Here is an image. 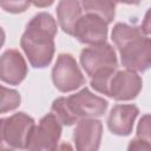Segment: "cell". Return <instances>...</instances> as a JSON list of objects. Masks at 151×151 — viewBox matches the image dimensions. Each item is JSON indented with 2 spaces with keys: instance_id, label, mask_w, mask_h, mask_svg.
Returning <instances> with one entry per match:
<instances>
[{
  "instance_id": "8992f818",
  "label": "cell",
  "mask_w": 151,
  "mask_h": 151,
  "mask_svg": "<svg viewBox=\"0 0 151 151\" xmlns=\"http://www.w3.org/2000/svg\"><path fill=\"white\" fill-rule=\"evenodd\" d=\"M119 52L122 64L127 70L144 72L151 65V46L147 35L131 40L124 45Z\"/></svg>"
},
{
  "instance_id": "d6986e66",
  "label": "cell",
  "mask_w": 151,
  "mask_h": 151,
  "mask_svg": "<svg viewBox=\"0 0 151 151\" xmlns=\"http://www.w3.org/2000/svg\"><path fill=\"white\" fill-rule=\"evenodd\" d=\"M54 0H29V2L32 5H34L35 7H39V8H44V7H48L53 4Z\"/></svg>"
},
{
  "instance_id": "2e32d148",
  "label": "cell",
  "mask_w": 151,
  "mask_h": 151,
  "mask_svg": "<svg viewBox=\"0 0 151 151\" xmlns=\"http://www.w3.org/2000/svg\"><path fill=\"white\" fill-rule=\"evenodd\" d=\"M130 150H149L150 149V116L145 114L138 125L137 138L129 145Z\"/></svg>"
},
{
  "instance_id": "ac0fdd59",
  "label": "cell",
  "mask_w": 151,
  "mask_h": 151,
  "mask_svg": "<svg viewBox=\"0 0 151 151\" xmlns=\"http://www.w3.org/2000/svg\"><path fill=\"white\" fill-rule=\"evenodd\" d=\"M29 0H0V7L8 13H22L29 6Z\"/></svg>"
},
{
  "instance_id": "6da1fadb",
  "label": "cell",
  "mask_w": 151,
  "mask_h": 151,
  "mask_svg": "<svg viewBox=\"0 0 151 151\" xmlns=\"http://www.w3.org/2000/svg\"><path fill=\"white\" fill-rule=\"evenodd\" d=\"M55 34L57 22L46 12L38 13L27 24L20 45L33 67L44 68L50 65L54 53Z\"/></svg>"
},
{
  "instance_id": "5bb4252c",
  "label": "cell",
  "mask_w": 151,
  "mask_h": 151,
  "mask_svg": "<svg viewBox=\"0 0 151 151\" xmlns=\"http://www.w3.org/2000/svg\"><path fill=\"white\" fill-rule=\"evenodd\" d=\"M81 5L86 13L96 14L107 24L112 22L114 18L116 2L113 0H81Z\"/></svg>"
},
{
  "instance_id": "4fadbf2b",
  "label": "cell",
  "mask_w": 151,
  "mask_h": 151,
  "mask_svg": "<svg viewBox=\"0 0 151 151\" xmlns=\"http://www.w3.org/2000/svg\"><path fill=\"white\" fill-rule=\"evenodd\" d=\"M57 17L63 31L73 35L74 26L81 17V7L78 0H60L57 7Z\"/></svg>"
},
{
  "instance_id": "3957f363",
  "label": "cell",
  "mask_w": 151,
  "mask_h": 151,
  "mask_svg": "<svg viewBox=\"0 0 151 151\" xmlns=\"http://www.w3.org/2000/svg\"><path fill=\"white\" fill-rule=\"evenodd\" d=\"M34 119L24 112L0 118V149H26Z\"/></svg>"
},
{
  "instance_id": "9a60e30c",
  "label": "cell",
  "mask_w": 151,
  "mask_h": 151,
  "mask_svg": "<svg viewBox=\"0 0 151 151\" xmlns=\"http://www.w3.org/2000/svg\"><path fill=\"white\" fill-rule=\"evenodd\" d=\"M139 37H143V31L140 27L137 26H130L127 24H116V26L112 29V40L114 45L120 50L124 45L130 42L133 39H137Z\"/></svg>"
},
{
  "instance_id": "ba28073f",
  "label": "cell",
  "mask_w": 151,
  "mask_h": 151,
  "mask_svg": "<svg viewBox=\"0 0 151 151\" xmlns=\"http://www.w3.org/2000/svg\"><path fill=\"white\" fill-rule=\"evenodd\" d=\"M80 64L90 77L104 68H117L118 65L113 47L105 42L83 50Z\"/></svg>"
},
{
  "instance_id": "7c38bea8",
  "label": "cell",
  "mask_w": 151,
  "mask_h": 151,
  "mask_svg": "<svg viewBox=\"0 0 151 151\" xmlns=\"http://www.w3.org/2000/svg\"><path fill=\"white\" fill-rule=\"evenodd\" d=\"M138 113L139 110L134 105H116L112 107L107 118L110 131L117 136L130 134Z\"/></svg>"
},
{
  "instance_id": "5b68a950",
  "label": "cell",
  "mask_w": 151,
  "mask_h": 151,
  "mask_svg": "<svg viewBox=\"0 0 151 151\" xmlns=\"http://www.w3.org/2000/svg\"><path fill=\"white\" fill-rule=\"evenodd\" d=\"M52 80L60 92H71L85 84V78L76 59L67 53L59 54L52 70Z\"/></svg>"
},
{
  "instance_id": "44dd1931",
  "label": "cell",
  "mask_w": 151,
  "mask_h": 151,
  "mask_svg": "<svg viewBox=\"0 0 151 151\" xmlns=\"http://www.w3.org/2000/svg\"><path fill=\"white\" fill-rule=\"evenodd\" d=\"M5 31L2 29V27L0 26V48H1V46L4 45V42H5Z\"/></svg>"
},
{
  "instance_id": "52a82bcc",
  "label": "cell",
  "mask_w": 151,
  "mask_h": 151,
  "mask_svg": "<svg viewBox=\"0 0 151 151\" xmlns=\"http://www.w3.org/2000/svg\"><path fill=\"white\" fill-rule=\"evenodd\" d=\"M143 86L142 78L132 70L117 71L110 79L107 94L114 100H131L138 96Z\"/></svg>"
},
{
  "instance_id": "8fae6325",
  "label": "cell",
  "mask_w": 151,
  "mask_h": 151,
  "mask_svg": "<svg viewBox=\"0 0 151 151\" xmlns=\"http://www.w3.org/2000/svg\"><path fill=\"white\" fill-rule=\"evenodd\" d=\"M27 64L18 50H7L0 57V79L9 85H19L27 76Z\"/></svg>"
},
{
  "instance_id": "e0dca14e",
  "label": "cell",
  "mask_w": 151,
  "mask_h": 151,
  "mask_svg": "<svg viewBox=\"0 0 151 151\" xmlns=\"http://www.w3.org/2000/svg\"><path fill=\"white\" fill-rule=\"evenodd\" d=\"M21 97L18 91L0 85V113L9 112L19 107Z\"/></svg>"
},
{
  "instance_id": "7402d4cb",
  "label": "cell",
  "mask_w": 151,
  "mask_h": 151,
  "mask_svg": "<svg viewBox=\"0 0 151 151\" xmlns=\"http://www.w3.org/2000/svg\"><path fill=\"white\" fill-rule=\"evenodd\" d=\"M113 1H114V0H113ZM114 2H116V1H114Z\"/></svg>"
},
{
  "instance_id": "277c9868",
  "label": "cell",
  "mask_w": 151,
  "mask_h": 151,
  "mask_svg": "<svg viewBox=\"0 0 151 151\" xmlns=\"http://www.w3.org/2000/svg\"><path fill=\"white\" fill-rule=\"evenodd\" d=\"M61 136V124L53 113L41 118L39 124L33 126L26 149L28 150H55Z\"/></svg>"
},
{
  "instance_id": "ffe728a7",
  "label": "cell",
  "mask_w": 151,
  "mask_h": 151,
  "mask_svg": "<svg viewBox=\"0 0 151 151\" xmlns=\"http://www.w3.org/2000/svg\"><path fill=\"white\" fill-rule=\"evenodd\" d=\"M116 2H123L126 5H138L140 2V0H114Z\"/></svg>"
},
{
  "instance_id": "9c48e42d",
  "label": "cell",
  "mask_w": 151,
  "mask_h": 151,
  "mask_svg": "<svg viewBox=\"0 0 151 151\" xmlns=\"http://www.w3.org/2000/svg\"><path fill=\"white\" fill-rule=\"evenodd\" d=\"M107 22L96 14L87 13L81 15L77 21L73 31V37L81 44L86 45H100L106 41L107 37Z\"/></svg>"
},
{
  "instance_id": "7a4b0ae2",
  "label": "cell",
  "mask_w": 151,
  "mask_h": 151,
  "mask_svg": "<svg viewBox=\"0 0 151 151\" xmlns=\"http://www.w3.org/2000/svg\"><path fill=\"white\" fill-rule=\"evenodd\" d=\"M106 109L107 101L85 87L80 92L67 98L60 97L55 99L51 110L60 124L70 126L79 119L101 117Z\"/></svg>"
},
{
  "instance_id": "30bf717a",
  "label": "cell",
  "mask_w": 151,
  "mask_h": 151,
  "mask_svg": "<svg viewBox=\"0 0 151 151\" xmlns=\"http://www.w3.org/2000/svg\"><path fill=\"white\" fill-rule=\"evenodd\" d=\"M73 139L76 147L80 151H94L100 145L103 125L94 118H85L77 122Z\"/></svg>"
}]
</instances>
